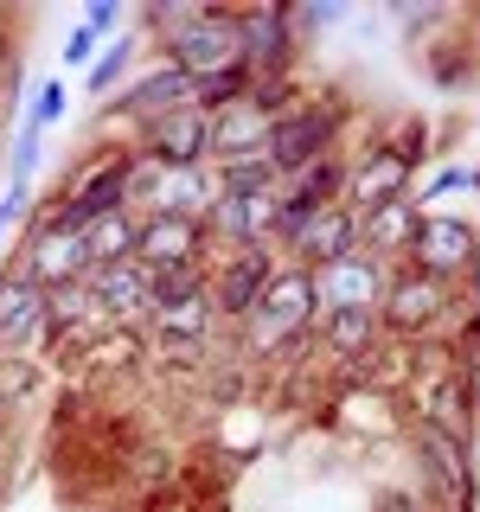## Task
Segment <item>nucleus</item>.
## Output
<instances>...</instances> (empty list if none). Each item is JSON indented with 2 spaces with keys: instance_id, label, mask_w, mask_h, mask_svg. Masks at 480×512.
Wrapping results in <instances>:
<instances>
[{
  "instance_id": "1",
  "label": "nucleus",
  "mask_w": 480,
  "mask_h": 512,
  "mask_svg": "<svg viewBox=\"0 0 480 512\" xmlns=\"http://www.w3.org/2000/svg\"><path fill=\"white\" fill-rule=\"evenodd\" d=\"M314 308H320V295H314V276L308 269H276V282L263 288V301L250 308V352L256 359H269V352H282V346H295L301 333L314 327Z\"/></svg>"
},
{
  "instance_id": "2",
  "label": "nucleus",
  "mask_w": 480,
  "mask_h": 512,
  "mask_svg": "<svg viewBox=\"0 0 480 512\" xmlns=\"http://www.w3.org/2000/svg\"><path fill=\"white\" fill-rule=\"evenodd\" d=\"M167 64L186 71L192 84H205V77H218V71H237V64H244L237 13L231 7H199V20H192L180 39H167Z\"/></svg>"
},
{
  "instance_id": "3",
  "label": "nucleus",
  "mask_w": 480,
  "mask_h": 512,
  "mask_svg": "<svg viewBox=\"0 0 480 512\" xmlns=\"http://www.w3.org/2000/svg\"><path fill=\"white\" fill-rule=\"evenodd\" d=\"M448 308H455V288L423 276V269H410V263H397L391 276H384V295H378V327L404 333V340H423Z\"/></svg>"
},
{
  "instance_id": "4",
  "label": "nucleus",
  "mask_w": 480,
  "mask_h": 512,
  "mask_svg": "<svg viewBox=\"0 0 480 512\" xmlns=\"http://www.w3.org/2000/svg\"><path fill=\"white\" fill-rule=\"evenodd\" d=\"M474 256H480V231H474L468 218H455V212H423V218H416L410 250H404V263L455 288V282L474 269Z\"/></svg>"
},
{
  "instance_id": "5",
  "label": "nucleus",
  "mask_w": 480,
  "mask_h": 512,
  "mask_svg": "<svg viewBox=\"0 0 480 512\" xmlns=\"http://www.w3.org/2000/svg\"><path fill=\"white\" fill-rule=\"evenodd\" d=\"M333 128H340V103L282 109L276 135H269V167H276V173H308L314 160L333 154Z\"/></svg>"
},
{
  "instance_id": "6",
  "label": "nucleus",
  "mask_w": 480,
  "mask_h": 512,
  "mask_svg": "<svg viewBox=\"0 0 480 512\" xmlns=\"http://www.w3.org/2000/svg\"><path fill=\"white\" fill-rule=\"evenodd\" d=\"M416 391V423L423 429H436V436L448 442H461V448H474L480 436V416H474V391H468V372H436V378H416L410 384Z\"/></svg>"
},
{
  "instance_id": "7",
  "label": "nucleus",
  "mask_w": 480,
  "mask_h": 512,
  "mask_svg": "<svg viewBox=\"0 0 480 512\" xmlns=\"http://www.w3.org/2000/svg\"><path fill=\"white\" fill-rule=\"evenodd\" d=\"M205 244H212L205 218L154 212V218H141V231H135V263L148 269V276H160V269H186V263H205Z\"/></svg>"
},
{
  "instance_id": "8",
  "label": "nucleus",
  "mask_w": 480,
  "mask_h": 512,
  "mask_svg": "<svg viewBox=\"0 0 480 512\" xmlns=\"http://www.w3.org/2000/svg\"><path fill=\"white\" fill-rule=\"evenodd\" d=\"M276 282V256H269L263 244H244L237 256H224L218 276H205V288H212V308L224 320H250V308L263 301V288Z\"/></svg>"
},
{
  "instance_id": "9",
  "label": "nucleus",
  "mask_w": 480,
  "mask_h": 512,
  "mask_svg": "<svg viewBox=\"0 0 480 512\" xmlns=\"http://www.w3.org/2000/svg\"><path fill=\"white\" fill-rule=\"evenodd\" d=\"M141 154L154 160V167H205L212 160V109H173V116L148 122V141H141Z\"/></svg>"
},
{
  "instance_id": "10",
  "label": "nucleus",
  "mask_w": 480,
  "mask_h": 512,
  "mask_svg": "<svg viewBox=\"0 0 480 512\" xmlns=\"http://www.w3.org/2000/svg\"><path fill=\"white\" fill-rule=\"evenodd\" d=\"M20 276L32 288H64V282H84L90 276V250H84V231H64V224L39 218V237H32Z\"/></svg>"
},
{
  "instance_id": "11",
  "label": "nucleus",
  "mask_w": 480,
  "mask_h": 512,
  "mask_svg": "<svg viewBox=\"0 0 480 512\" xmlns=\"http://www.w3.org/2000/svg\"><path fill=\"white\" fill-rule=\"evenodd\" d=\"M276 224H282V199L276 192H218V205L205 212V231L224 237V244H263V237H276Z\"/></svg>"
},
{
  "instance_id": "12",
  "label": "nucleus",
  "mask_w": 480,
  "mask_h": 512,
  "mask_svg": "<svg viewBox=\"0 0 480 512\" xmlns=\"http://www.w3.org/2000/svg\"><path fill=\"white\" fill-rule=\"evenodd\" d=\"M308 276H314L320 308H378L384 276H391V269H384L378 256L352 250V256H340V263H320V269H308Z\"/></svg>"
},
{
  "instance_id": "13",
  "label": "nucleus",
  "mask_w": 480,
  "mask_h": 512,
  "mask_svg": "<svg viewBox=\"0 0 480 512\" xmlns=\"http://www.w3.org/2000/svg\"><path fill=\"white\" fill-rule=\"evenodd\" d=\"M410 173H416V160H404L397 148H372V154H359V167H346V199L340 205L372 212L384 199H410Z\"/></svg>"
},
{
  "instance_id": "14",
  "label": "nucleus",
  "mask_w": 480,
  "mask_h": 512,
  "mask_svg": "<svg viewBox=\"0 0 480 512\" xmlns=\"http://www.w3.org/2000/svg\"><path fill=\"white\" fill-rule=\"evenodd\" d=\"M237 32H244L250 77H276L282 64L295 58V26H288V7H250V13H237Z\"/></svg>"
},
{
  "instance_id": "15",
  "label": "nucleus",
  "mask_w": 480,
  "mask_h": 512,
  "mask_svg": "<svg viewBox=\"0 0 480 512\" xmlns=\"http://www.w3.org/2000/svg\"><path fill=\"white\" fill-rule=\"evenodd\" d=\"M269 135H276V109L263 103H231L212 116V160H244V154H269Z\"/></svg>"
},
{
  "instance_id": "16",
  "label": "nucleus",
  "mask_w": 480,
  "mask_h": 512,
  "mask_svg": "<svg viewBox=\"0 0 480 512\" xmlns=\"http://www.w3.org/2000/svg\"><path fill=\"white\" fill-rule=\"evenodd\" d=\"M192 103H199V84H192L186 71H173V64H160V71L135 77V84L116 96L122 116H141V122H160V116H173V109H192Z\"/></svg>"
},
{
  "instance_id": "17",
  "label": "nucleus",
  "mask_w": 480,
  "mask_h": 512,
  "mask_svg": "<svg viewBox=\"0 0 480 512\" xmlns=\"http://www.w3.org/2000/svg\"><path fill=\"white\" fill-rule=\"evenodd\" d=\"M301 256V269H320V263H340V256L359 250V212L352 205H327L320 218H308V231L288 244Z\"/></svg>"
},
{
  "instance_id": "18",
  "label": "nucleus",
  "mask_w": 480,
  "mask_h": 512,
  "mask_svg": "<svg viewBox=\"0 0 480 512\" xmlns=\"http://www.w3.org/2000/svg\"><path fill=\"white\" fill-rule=\"evenodd\" d=\"M90 288H96V308H103L109 327H128L135 314H148V269L141 263H109V269H90Z\"/></svg>"
},
{
  "instance_id": "19",
  "label": "nucleus",
  "mask_w": 480,
  "mask_h": 512,
  "mask_svg": "<svg viewBox=\"0 0 480 512\" xmlns=\"http://www.w3.org/2000/svg\"><path fill=\"white\" fill-rule=\"evenodd\" d=\"M416 218H423L416 199H384V205H372V212H359V250L378 256V263L404 256L410 237H416Z\"/></svg>"
},
{
  "instance_id": "20",
  "label": "nucleus",
  "mask_w": 480,
  "mask_h": 512,
  "mask_svg": "<svg viewBox=\"0 0 480 512\" xmlns=\"http://www.w3.org/2000/svg\"><path fill=\"white\" fill-rule=\"evenodd\" d=\"M154 212H173V218H205L218 205V180H205V167H154V186H148Z\"/></svg>"
},
{
  "instance_id": "21",
  "label": "nucleus",
  "mask_w": 480,
  "mask_h": 512,
  "mask_svg": "<svg viewBox=\"0 0 480 512\" xmlns=\"http://www.w3.org/2000/svg\"><path fill=\"white\" fill-rule=\"evenodd\" d=\"M32 333H45V288L26 276H0V346H20Z\"/></svg>"
},
{
  "instance_id": "22",
  "label": "nucleus",
  "mask_w": 480,
  "mask_h": 512,
  "mask_svg": "<svg viewBox=\"0 0 480 512\" xmlns=\"http://www.w3.org/2000/svg\"><path fill=\"white\" fill-rule=\"evenodd\" d=\"M212 288H192V295L180 301H167V308H154V340H167V346H192V340H205V327H212Z\"/></svg>"
},
{
  "instance_id": "23",
  "label": "nucleus",
  "mask_w": 480,
  "mask_h": 512,
  "mask_svg": "<svg viewBox=\"0 0 480 512\" xmlns=\"http://www.w3.org/2000/svg\"><path fill=\"white\" fill-rule=\"evenodd\" d=\"M320 340L340 352V359H372V346H378V308H327Z\"/></svg>"
},
{
  "instance_id": "24",
  "label": "nucleus",
  "mask_w": 480,
  "mask_h": 512,
  "mask_svg": "<svg viewBox=\"0 0 480 512\" xmlns=\"http://www.w3.org/2000/svg\"><path fill=\"white\" fill-rule=\"evenodd\" d=\"M135 231L141 218L135 212H109L84 224V250H90V269H109V263H135Z\"/></svg>"
},
{
  "instance_id": "25",
  "label": "nucleus",
  "mask_w": 480,
  "mask_h": 512,
  "mask_svg": "<svg viewBox=\"0 0 480 512\" xmlns=\"http://www.w3.org/2000/svg\"><path fill=\"white\" fill-rule=\"evenodd\" d=\"M90 314H103V308H96L90 276L84 282H64V288H45V327H52V333L77 327V320H90Z\"/></svg>"
},
{
  "instance_id": "26",
  "label": "nucleus",
  "mask_w": 480,
  "mask_h": 512,
  "mask_svg": "<svg viewBox=\"0 0 480 512\" xmlns=\"http://www.w3.org/2000/svg\"><path fill=\"white\" fill-rule=\"evenodd\" d=\"M135 52H141V39H135V32L109 39V45H103V58L90 64V90H96V96H103V90H116V84H122V71L135 64Z\"/></svg>"
},
{
  "instance_id": "27",
  "label": "nucleus",
  "mask_w": 480,
  "mask_h": 512,
  "mask_svg": "<svg viewBox=\"0 0 480 512\" xmlns=\"http://www.w3.org/2000/svg\"><path fill=\"white\" fill-rule=\"evenodd\" d=\"M58 116H64V84H58V77H45V84L32 90V116H26V128H39V135H45Z\"/></svg>"
},
{
  "instance_id": "28",
  "label": "nucleus",
  "mask_w": 480,
  "mask_h": 512,
  "mask_svg": "<svg viewBox=\"0 0 480 512\" xmlns=\"http://www.w3.org/2000/svg\"><path fill=\"white\" fill-rule=\"evenodd\" d=\"M103 327L109 320L103 314H90V320H77V327H64V333H52V346H58V359H77L90 340H103Z\"/></svg>"
},
{
  "instance_id": "29",
  "label": "nucleus",
  "mask_w": 480,
  "mask_h": 512,
  "mask_svg": "<svg viewBox=\"0 0 480 512\" xmlns=\"http://www.w3.org/2000/svg\"><path fill=\"white\" fill-rule=\"evenodd\" d=\"M468 186H474V173H468V167H442L436 180H429L423 192H410V199H416V212H423V205H436V199H448V192H468Z\"/></svg>"
},
{
  "instance_id": "30",
  "label": "nucleus",
  "mask_w": 480,
  "mask_h": 512,
  "mask_svg": "<svg viewBox=\"0 0 480 512\" xmlns=\"http://www.w3.org/2000/svg\"><path fill=\"white\" fill-rule=\"evenodd\" d=\"M39 128H20V141H13V186H26L32 180V167H39Z\"/></svg>"
},
{
  "instance_id": "31",
  "label": "nucleus",
  "mask_w": 480,
  "mask_h": 512,
  "mask_svg": "<svg viewBox=\"0 0 480 512\" xmlns=\"http://www.w3.org/2000/svg\"><path fill=\"white\" fill-rule=\"evenodd\" d=\"M84 26L96 32V39H103V32H116L122 26V0H90V7H84Z\"/></svg>"
},
{
  "instance_id": "32",
  "label": "nucleus",
  "mask_w": 480,
  "mask_h": 512,
  "mask_svg": "<svg viewBox=\"0 0 480 512\" xmlns=\"http://www.w3.org/2000/svg\"><path fill=\"white\" fill-rule=\"evenodd\" d=\"M64 64H96V32L84 20L71 26V39H64Z\"/></svg>"
},
{
  "instance_id": "33",
  "label": "nucleus",
  "mask_w": 480,
  "mask_h": 512,
  "mask_svg": "<svg viewBox=\"0 0 480 512\" xmlns=\"http://www.w3.org/2000/svg\"><path fill=\"white\" fill-rule=\"evenodd\" d=\"M26 199H32V186H7V199H0V237H7V224L26 212Z\"/></svg>"
},
{
  "instance_id": "34",
  "label": "nucleus",
  "mask_w": 480,
  "mask_h": 512,
  "mask_svg": "<svg viewBox=\"0 0 480 512\" xmlns=\"http://www.w3.org/2000/svg\"><path fill=\"white\" fill-rule=\"evenodd\" d=\"M378 506H384V512H423V506H416V500H410V493H384V500H378Z\"/></svg>"
},
{
  "instance_id": "35",
  "label": "nucleus",
  "mask_w": 480,
  "mask_h": 512,
  "mask_svg": "<svg viewBox=\"0 0 480 512\" xmlns=\"http://www.w3.org/2000/svg\"><path fill=\"white\" fill-rule=\"evenodd\" d=\"M468 282H474V308H480V256H474V269H468Z\"/></svg>"
},
{
  "instance_id": "36",
  "label": "nucleus",
  "mask_w": 480,
  "mask_h": 512,
  "mask_svg": "<svg viewBox=\"0 0 480 512\" xmlns=\"http://www.w3.org/2000/svg\"><path fill=\"white\" fill-rule=\"evenodd\" d=\"M0 410H7V404H0Z\"/></svg>"
}]
</instances>
